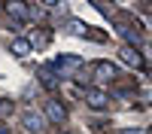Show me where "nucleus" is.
Wrapping results in <instances>:
<instances>
[{"mask_svg":"<svg viewBox=\"0 0 152 134\" xmlns=\"http://www.w3.org/2000/svg\"><path fill=\"white\" fill-rule=\"evenodd\" d=\"M9 52H12V55H18V58H24V55L31 52V43L24 40V37H15V40L9 43Z\"/></svg>","mask_w":152,"mask_h":134,"instance_id":"9","label":"nucleus"},{"mask_svg":"<svg viewBox=\"0 0 152 134\" xmlns=\"http://www.w3.org/2000/svg\"><path fill=\"white\" fill-rule=\"evenodd\" d=\"M52 67H55L58 73H64V70H76V67H82V58H76V55H58Z\"/></svg>","mask_w":152,"mask_h":134,"instance_id":"6","label":"nucleus"},{"mask_svg":"<svg viewBox=\"0 0 152 134\" xmlns=\"http://www.w3.org/2000/svg\"><path fill=\"white\" fill-rule=\"evenodd\" d=\"M21 125H24V131H31V134H37V131H43V116L37 113V110H24L21 113Z\"/></svg>","mask_w":152,"mask_h":134,"instance_id":"1","label":"nucleus"},{"mask_svg":"<svg viewBox=\"0 0 152 134\" xmlns=\"http://www.w3.org/2000/svg\"><path fill=\"white\" fill-rule=\"evenodd\" d=\"M122 61H125V64H131V67H143V58H140V52H137L134 46H125V49H122Z\"/></svg>","mask_w":152,"mask_h":134,"instance_id":"8","label":"nucleus"},{"mask_svg":"<svg viewBox=\"0 0 152 134\" xmlns=\"http://www.w3.org/2000/svg\"><path fill=\"white\" fill-rule=\"evenodd\" d=\"M119 31H122V37H125V40H128V46H134V43H140V34H137L134 28H131V24H119Z\"/></svg>","mask_w":152,"mask_h":134,"instance_id":"10","label":"nucleus"},{"mask_svg":"<svg viewBox=\"0 0 152 134\" xmlns=\"http://www.w3.org/2000/svg\"><path fill=\"white\" fill-rule=\"evenodd\" d=\"M94 76H97V82H113L119 76V70H116V64H110V61H97L94 64Z\"/></svg>","mask_w":152,"mask_h":134,"instance_id":"3","label":"nucleus"},{"mask_svg":"<svg viewBox=\"0 0 152 134\" xmlns=\"http://www.w3.org/2000/svg\"><path fill=\"white\" fill-rule=\"evenodd\" d=\"M67 24H70V31H73V34H88V28H85V24H82L79 18H70Z\"/></svg>","mask_w":152,"mask_h":134,"instance_id":"12","label":"nucleus"},{"mask_svg":"<svg viewBox=\"0 0 152 134\" xmlns=\"http://www.w3.org/2000/svg\"><path fill=\"white\" fill-rule=\"evenodd\" d=\"M46 119H49V122H55V125H61V122L67 119V110L61 107L58 101H46Z\"/></svg>","mask_w":152,"mask_h":134,"instance_id":"5","label":"nucleus"},{"mask_svg":"<svg viewBox=\"0 0 152 134\" xmlns=\"http://www.w3.org/2000/svg\"><path fill=\"white\" fill-rule=\"evenodd\" d=\"M0 113H12V101H0Z\"/></svg>","mask_w":152,"mask_h":134,"instance_id":"13","label":"nucleus"},{"mask_svg":"<svg viewBox=\"0 0 152 134\" xmlns=\"http://www.w3.org/2000/svg\"><path fill=\"white\" fill-rule=\"evenodd\" d=\"M0 134H9V128H6V125H3V122H0Z\"/></svg>","mask_w":152,"mask_h":134,"instance_id":"14","label":"nucleus"},{"mask_svg":"<svg viewBox=\"0 0 152 134\" xmlns=\"http://www.w3.org/2000/svg\"><path fill=\"white\" fill-rule=\"evenodd\" d=\"M40 79H43L46 89H58V79H55V73L49 70V67H43V70H40Z\"/></svg>","mask_w":152,"mask_h":134,"instance_id":"11","label":"nucleus"},{"mask_svg":"<svg viewBox=\"0 0 152 134\" xmlns=\"http://www.w3.org/2000/svg\"><path fill=\"white\" fill-rule=\"evenodd\" d=\"M49 40H52V31H46V28H40V31H34V34L28 37V43H31V49H46V46H49Z\"/></svg>","mask_w":152,"mask_h":134,"instance_id":"7","label":"nucleus"},{"mask_svg":"<svg viewBox=\"0 0 152 134\" xmlns=\"http://www.w3.org/2000/svg\"><path fill=\"white\" fill-rule=\"evenodd\" d=\"M85 104L91 107V110H104V107L110 104V94H107L104 89H88V92H85Z\"/></svg>","mask_w":152,"mask_h":134,"instance_id":"2","label":"nucleus"},{"mask_svg":"<svg viewBox=\"0 0 152 134\" xmlns=\"http://www.w3.org/2000/svg\"><path fill=\"white\" fill-rule=\"evenodd\" d=\"M6 12H9L15 21H24V18L34 15V12H31V3H21V0H9V3H6Z\"/></svg>","mask_w":152,"mask_h":134,"instance_id":"4","label":"nucleus"}]
</instances>
